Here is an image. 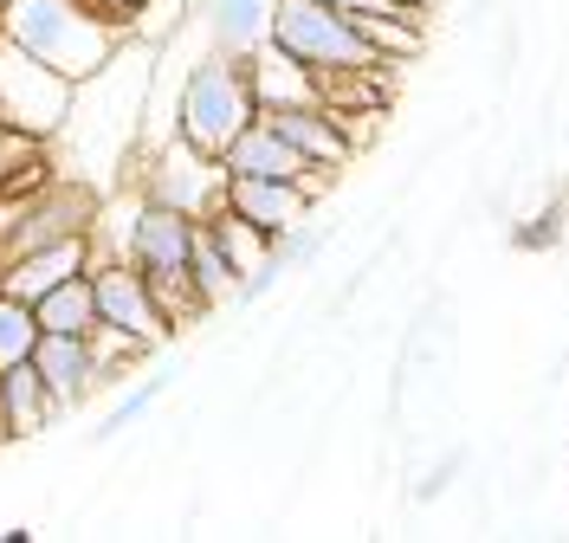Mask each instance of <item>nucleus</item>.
<instances>
[{
	"mask_svg": "<svg viewBox=\"0 0 569 543\" xmlns=\"http://www.w3.org/2000/svg\"><path fill=\"white\" fill-rule=\"evenodd\" d=\"M356 33L376 46L382 66H408V59H421V46H427V20L421 13H362Z\"/></svg>",
	"mask_w": 569,
	"mask_h": 543,
	"instance_id": "obj_18",
	"label": "nucleus"
},
{
	"mask_svg": "<svg viewBox=\"0 0 569 543\" xmlns=\"http://www.w3.org/2000/svg\"><path fill=\"white\" fill-rule=\"evenodd\" d=\"M188 7H194V0H149V7L137 13V33H130V39H149V46L176 39L181 27H188Z\"/></svg>",
	"mask_w": 569,
	"mask_h": 543,
	"instance_id": "obj_25",
	"label": "nucleus"
},
{
	"mask_svg": "<svg viewBox=\"0 0 569 543\" xmlns=\"http://www.w3.org/2000/svg\"><path fill=\"white\" fill-rule=\"evenodd\" d=\"M272 13H279V0H194L188 7V27L201 33V46H220V52L252 59L272 39Z\"/></svg>",
	"mask_w": 569,
	"mask_h": 543,
	"instance_id": "obj_9",
	"label": "nucleus"
},
{
	"mask_svg": "<svg viewBox=\"0 0 569 543\" xmlns=\"http://www.w3.org/2000/svg\"><path fill=\"white\" fill-rule=\"evenodd\" d=\"M208 227H213V240H220V253L233 259L240 272H252L259 259H272V233H259L252 220H240V214H227V208H220Z\"/></svg>",
	"mask_w": 569,
	"mask_h": 543,
	"instance_id": "obj_22",
	"label": "nucleus"
},
{
	"mask_svg": "<svg viewBox=\"0 0 569 543\" xmlns=\"http://www.w3.org/2000/svg\"><path fill=\"white\" fill-rule=\"evenodd\" d=\"M259 117V98H252V66L240 52H220V46H201L188 66H181V98H176V137H188L194 149H220L233 143Z\"/></svg>",
	"mask_w": 569,
	"mask_h": 543,
	"instance_id": "obj_2",
	"label": "nucleus"
},
{
	"mask_svg": "<svg viewBox=\"0 0 569 543\" xmlns=\"http://www.w3.org/2000/svg\"><path fill=\"white\" fill-rule=\"evenodd\" d=\"M33 362H39L46 389H52V401H59L66 414H78L84 401L98 395V356H91V336H59V330H39Z\"/></svg>",
	"mask_w": 569,
	"mask_h": 543,
	"instance_id": "obj_12",
	"label": "nucleus"
},
{
	"mask_svg": "<svg viewBox=\"0 0 569 543\" xmlns=\"http://www.w3.org/2000/svg\"><path fill=\"white\" fill-rule=\"evenodd\" d=\"M0 39H13L20 52H33L39 66L84 84V78H98L117 59V46L130 33H117L110 20L84 13L78 0H0Z\"/></svg>",
	"mask_w": 569,
	"mask_h": 543,
	"instance_id": "obj_1",
	"label": "nucleus"
},
{
	"mask_svg": "<svg viewBox=\"0 0 569 543\" xmlns=\"http://www.w3.org/2000/svg\"><path fill=\"white\" fill-rule=\"evenodd\" d=\"M466 460H472L466 446H447V453H440V460H433V466H427L421 479H415V492H408V499H415V505H433L440 492H453V479L466 472Z\"/></svg>",
	"mask_w": 569,
	"mask_h": 543,
	"instance_id": "obj_26",
	"label": "nucleus"
},
{
	"mask_svg": "<svg viewBox=\"0 0 569 543\" xmlns=\"http://www.w3.org/2000/svg\"><path fill=\"white\" fill-rule=\"evenodd\" d=\"M323 7H337V13H350V20H362V13H415V7H401V0H323Z\"/></svg>",
	"mask_w": 569,
	"mask_h": 543,
	"instance_id": "obj_29",
	"label": "nucleus"
},
{
	"mask_svg": "<svg viewBox=\"0 0 569 543\" xmlns=\"http://www.w3.org/2000/svg\"><path fill=\"white\" fill-rule=\"evenodd\" d=\"M91 265V233H71V240H52V247H33L20 259H0V291L20 298V304H39L52 285H66L71 272Z\"/></svg>",
	"mask_w": 569,
	"mask_h": 543,
	"instance_id": "obj_10",
	"label": "nucleus"
},
{
	"mask_svg": "<svg viewBox=\"0 0 569 543\" xmlns=\"http://www.w3.org/2000/svg\"><path fill=\"white\" fill-rule=\"evenodd\" d=\"M66 421V408L52 401L46 389V375H39V362H13V369H0V428L7 440H39L46 428H59Z\"/></svg>",
	"mask_w": 569,
	"mask_h": 543,
	"instance_id": "obj_14",
	"label": "nucleus"
},
{
	"mask_svg": "<svg viewBox=\"0 0 569 543\" xmlns=\"http://www.w3.org/2000/svg\"><path fill=\"white\" fill-rule=\"evenodd\" d=\"M323 247H330V227H318V220H291L284 233H272V259H279L284 272H311L323 259Z\"/></svg>",
	"mask_w": 569,
	"mask_h": 543,
	"instance_id": "obj_23",
	"label": "nucleus"
},
{
	"mask_svg": "<svg viewBox=\"0 0 569 543\" xmlns=\"http://www.w3.org/2000/svg\"><path fill=\"white\" fill-rule=\"evenodd\" d=\"M39 311V330H59V336H91L98 330V291H91V265L71 272L66 285H52L46 298L33 304Z\"/></svg>",
	"mask_w": 569,
	"mask_h": 543,
	"instance_id": "obj_17",
	"label": "nucleus"
},
{
	"mask_svg": "<svg viewBox=\"0 0 569 543\" xmlns=\"http://www.w3.org/2000/svg\"><path fill=\"white\" fill-rule=\"evenodd\" d=\"M259 117H266L311 169H343L356 155L350 137H343V123H337V110H323V104H272V110H259Z\"/></svg>",
	"mask_w": 569,
	"mask_h": 543,
	"instance_id": "obj_13",
	"label": "nucleus"
},
{
	"mask_svg": "<svg viewBox=\"0 0 569 543\" xmlns=\"http://www.w3.org/2000/svg\"><path fill=\"white\" fill-rule=\"evenodd\" d=\"M194 227H201V220H188V214H176V208H162V201H142V194H137L130 227H123V247L110 253V259H130V265H137L176 324L208 318V304H201V291H194V272H188Z\"/></svg>",
	"mask_w": 569,
	"mask_h": 543,
	"instance_id": "obj_3",
	"label": "nucleus"
},
{
	"mask_svg": "<svg viewBox=\"0 0 569 543\" xmlns=\"http://www.w3.org/2000/svg\"><path fill=\"white\" fill-rule=\"evenodd\" d=\"M188 272H194V291H201V304H208V311H227V298H233V285H240V265L220 253V240H213L208 220L194 227V253H188Z\"/></svg>",
	"mask_w": 569,
	"mask_h": 543,
	"instance_id": "obj_19",
	"label": "nucleus"
},
{
	"mask_svg": "<svg viewBox=\"0 0 569 543\" xmlns=\"http://www.w3.org/2000/svg\"><path fill=\"white\" fill-rule=\"evenodd\" d=\"M162 389H169L162 375H142L137 389H123V395H117V401L104 408V421L91 428V446H110V440H123L130 428H142V421L156 414V401H162Z\"/></svg>",
	"mask_w": 569,
	"mask_h": 543,
	"instance_id": "obj_20",
	"label": "nucleus"
},
{
	"mask_svg": "<svg viewBox=\"0 0 569 543\" xmlns=\"http://www.w3.org/2000/svg\"><path fill=\"white\" fill-rule=\"evenodd\" d=\"M71 98H78V84L66 72L39 66L33 52H20L13 39H0V123L7 130L52 143L71 117Z\"/></svg>",
	"mask_w": 569,
	"mask_h": 543,
	"instance_id": "obj_7",
	"label": "nucleus"
},
{
	"mask_svg": "<svg viewBox=\"0 0 569 543\" xmlns=\"http://www.w3.org/2000/svg\"><path fill=\"white\" fill-rule=\"evenodd\" d=\"M0 446H7V428H0Z\"/></svg>",
	"mask_w": 569,
	"mask_h": 543,
	"instance_id": "obj_30",
	"label": "nucleus"
},
{
	"mask_svg": "<svg viewBox=\"0 0 569 543\" xmlns=\"http://www.w3.org/2000/svg\"><path fill=\"white\" fill-rule=\"evenodd\" d=\"M318 208L305 194V181H284V175H227V214L252 220L259 233H284L291 220H305Z\"/></svg>",
	"mask_w": 569,
	"mask_h": 543,
	"instance_id": "obj_11",
	"label": "nucleus"
},
{
	"mask_svg": "<svg viewBox=\"0 0 569 543\" xmlns=\"http://www.w3.org/2000/svg\"><path fill=\"white\" fill-rule=\"evenodd\" d=\"M569 233V201L563 194H550L543 208H531L525 220H511V247L518 253H557Z\"/></svg>",
	"mask_w": 569,
	"mask_h": 543,
	"instance_id": "obj_21",
	"label": "nucleus"
},
{
	"mask_svg": "<svg viewBox=\"0 0 569 543\" xmlns=\"http://www.w3.org/2000/svg\"><path fill=\"white\" fill-rule=\"evenodd\" d=\"M104 208V194L91 181H39L20 201L0 208V259H20L33 247H52V240H71V233H91V220Z\"/></svg>",
	"mask_w": 569,
	"mask_h": 543,
	"instance_id": "obj_5",
	"label": "nucleus"
},
{
	"mask_svg": "<svg viewBox=\"0 0 569 543\" xmlns=\"http://www.w3.org/2000/svg\"><path fill=\"white\" fill-rule=\"evenodd\" d=\"M279 279H284L279 259H259L252 272H240V285H233V298H227V311H252V304H266V298L279 291Z\"/></svg>",
	"mask_w": 569,
	"mask_h": 543,
	"instance_id": "obj_27",
	"label": "nucleus"
},
{
	"mask_svg": "<svg viewBox=\"0 0 569 543\" xmlns=\"http://www.w3.org/2000/svg\"><path fill=\"white\" fill-rule=\"evenodd\" d=\"M220 169H227V175H284V181H298L305 169H311V162H305L298 149L284 143V137L272 130V123H266V117H252L247 130H240L233 143L220 149Z\"/></svg>",
	"mask_w": 569,
	"mask_h": 543,
	"instance_id": "obj_15",
	"label": "nucleus"
},
{
	"mask_svg": "<svg viewBox=\"0 0 569 543\" xmlns=\"http://www.w3.org/2000/svg\"><path fill=\"white\" fill-rule=\"evenodd\" d=\"M272 46L291 52L305 72H369V66H382L376 46L356 33L350 13H337V7H323V0H279V13H272Z\"/></svg>",
	"mask_w": 569,
	"mask_h": 543,
	"instance_id": "obj_4",
	"label": "nucleus"
},
{
	"mask_svg": "<svg viewBox=\"0 0 569 543\" xmlns=\"http://www.w3.org/2000/svg\"><path fill=\"white\" fill-rule=\"evenodd\" d=\"M252 66V98H259V110H272V104H318V72H305L291 52H279L272 39L259 46L247 59Z\"/></svg>",
	"mask_w": 569,
	"mask_h": 543,
	"instance_id": "obj_16",
	"label": "nucleus"
},
{
	"mask_svg": "<svg viewBox=\"0 0 569 543\" xmlns=\"http://www.w3.org/2000/svg\"><path fill=\"white\" fill-rule=\"evenodd\" d=\"M33 343H39V311L0 291V369L27 362V356H33Z\"/></svg>",
	"mask_w": 569,
	"mask_h": 543,
	"instance_id": "obj_24",
	"label": "nucleus"
},
{
	"mask_svg": "<svg viewBox=\"0 0 569 543\" xmlns=\"http://www.w3.org/2000/svg\"><path fill=\"white\" fill-rule=\"evenodd\" d=\"M84 13H98V20H110L117 33H137V13L149 7V0H78Z\"/></svg>",
	"mask_w": 569,
	"mask_h": 543,
	"instance_id": "obj_28",
	"label": "nucleus"
},
{
	"mask_svg": "<svg viewBox=\"0 0 569 543\" xmlns=\"http://www.w3.org/2000/svg\"><path fill=\"white\" fill-rule=\"evenodd\" d=\"M91 291H98V324L117 330V336H130L142 350H162V343H176V318L162 311V298L149 291L130 259H91Z\"/></svg>",
	"mask_w": 569,
	"mask_h": 543,
	"instance_id": "obj_8",
	"label": "nucleus"
},
{
	"mask_svg": "<svg viewBox=\"0 0 569 543\" xmlns=\"http://www.w3.org/2000/svg\"><path fill=\"white\" fill-rule=\"evenodd\" d=\"M137 194L142 201H162V208H176L188 220H213L227 208V169H220V155L194 149L188 137H169V143L142 149Z\"/></svg>",
	"mask_w": 569,
	"mask_h": 543,
	"instance_id": "obj_6",
	"label": "nucleus"
}]
</instances>
